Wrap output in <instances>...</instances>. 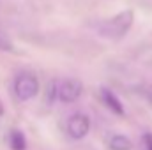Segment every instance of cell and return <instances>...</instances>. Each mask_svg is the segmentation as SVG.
<instances>
[{
  "mask_svg": "<svg viewBox=\"0 0 152 150\" xmlns=\"http://www.w3.org/2000/svg\"><path fill=\"white\" fill-rule=\"evenodd\" d=\"M133 21H134L133 11H131V9H126V11L118 12L117 16H113V18L97 23L96 30H97V34L103 36V37L117 41V39H122L127 32H129Z\"/></svg>",
  "mask_w": 152,
  "mask_h": 150,
  "instance_id": "1",
  "label": "cell"
},
{
  "mask_svg": "<svg viewBox=\"0 0 152 150\" xmlns=\"http://www.w3.org/2000/svg\"><path fill=\"white\" fill-rule=\"evenodd\" d=\"M39 92V81L37 78L30 73H21L14 79V94L20 101H28L36 97Z\"/></svg>",
  "mask_w": 152,
  "mask_h": 150,
  "instance_id": "2",
  "label": "cell"
},
{
  "mask_svg": "<svg viewBox=\"0 0 152 150\" xmlns=\"http://www.w3.org/2000/svg\"><path fill=\"white\" fill-rule=\"evenodd\" d=\"M90 129V118L83 113H75L67 122V134L73 140H81Z\"/></svg>",
  "mask_w": 152,
  "mask_h": 150,
  "instance_id": "3",
  "label": "cell"
},
{
  "mask_svg": "<svg viewBox=\"0 0 152 150\" xmlns=\"http://www.w3.org/2000/svg\"><path fill=\"white\" fill-rule=\"evenodd\" d=\"M83 92V85L78 79H66L60 85L57 83V97L62 103H73Z\"/></svg>",
  "mask_w": 152,
  "mask_h": 150,
  "instance_id": "4",
  "label": "cell"
},
{
  "mask_svg": "<svg viewBox=\"0 0 152 150\" xmlns=\"http://www.w3.org/2000/svg\"><path fill=\"white\" fill-rule=\"evenodd\" d=\"M101 101L106 104V108L112 113L118 115V117L124 115V106H122V103L117 99V95H115L110 88H101Z\"/></svg>",
  "mask_w": 152,
  "mask_h": 150,
  "instance_id": "5",
  "label": "cell"
},
{
  "mask_svg": "<svg viewBox=\"0 0 152 150\" xmlns=\"http://www.w3.org/2000/svg\"><path fill=\"white\" fill-rule=\"evenodd\" d=\"M9 147L12 150H25L27 149V140H25V134L18 129H12L9 133Z\"/></svg>",
  "mask_w": 152,
  "mask_h": 150,
  "instance_id": "6",
  "label": "cell"
},
{
  "mask_svg": "<svg viewBox=\"0 0 152 150\" xmlns=\"http://www.w3.org/2000/svg\"><path fill=\"white\" fill-rule=\"evenodd\" d=\"M133 141L124 134H115L110 140V150H131Z\"/></svg>",
  "mask_w": 152,
  "mask_h": 150,
  "instance_id": "7",
  "label": "cell"
},
{
  "mask_svg": "<svg viewBox=\"0 0 152 150\" xmlns=\"http://www.w3.org/2000/svg\"><path fill=\"white\" fill-rule=\"evenodd\" d=\"M0 50L2 51H12L14 48H12V42L9 41V37L2 32V28H0Z\"/></svg>",
  "mask_w": 152,
  "mask_h": 150,
  "instance_id": "8",
  "label": "cell"
},
{
  "mask_svg": "<svg viewBox=\"0 0 152 150\" xmlns=\"http://www.w3.org/2000/svg\"><path fill=\"white\" fill-rule=\"evenodd\" d=\"M143 145L147 150H152V133H145L143 134Z\"/></svg>",
  "mask_w": 152,
  "mask_h": 150,
  "instance_id": "9",
  "label": "cell"
},
{
  "mask_svg": "<svg viewBox=\"0 0 152 150\" xmlns=\"http://www.w3.org/2000/svg\"><path fill=\"white\" fill-rule=\"evenodd\" d=\"M145 95H147V99H149V101L152 103V85L149 87V88H147V90H145Z\"/></svg>",
  "mask_w": 152,
  "mask_h": 150,
  "instance_id": "10",
  "label": "cell"
},
{
  "mask_svg": "<svg viewBox=\"0 0 152 150\" xmlns=\"http://www.w3.org/2000/svg\"><path fill=\"white\" fill-rule=\"evenodd\" d=\"M2 111H4V110H2V104H0V115H2Z\"/></svg>",
  "mask_w": 152,
  "mask_h": 150,
  "instance_id": "11",
  "label": "cell"
}]
</instances>
